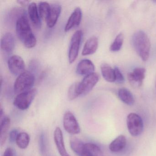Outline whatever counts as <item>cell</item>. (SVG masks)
Masks as SVG:
<instances>
[{"mask_svg":"<svg viewBox=\"0 0 156 156\" xmlns=\"http://www.w3.org/2000/svg\"><path fill=\"white\" fill-rule=\"evenodd\" d=\"M16 30L17 36L28 48H32L36 44L35 38L29 24L26 14L21 16L16 22Z\"/></svg>","mask_w":156,"mask_h":156,"instance_id":"cell-1","label":"cell"},{"mask_svg":"<svg viewBox=\"0 0 156 156\" xmlns=\"http://www.w3.org/2000/svg\"><path fill=\"white\" fill-rule=\"evenodd\" d=\"M133 46L140 57L144 62L149 57L151 42L147 35L142 31H138L132 37Z\"/></svg>","mask_w":156,"mask_h":156,"instance_id":"cell-2","label":"cell"},{"mask_svg":"<svg viewBox=\"0 0 156 156\" xmlns=\"http://www.w3.org/2000/svg\"><path fill=\"white\" fill-rule=\"evenodd\" d=\"M35 82L33 74L29 71H25L19 76L14 84V91L19 94L31 90Z\"/></svg>","mask_w":156,"mask_h":156,"instance_id":"cell-3","label":"cell"},{"mask_svg":"<svg viewBox=\"0 0 156 156\" xmlns=\"http://www.w3.org/2000/svg\"><path fill=\"white\" fill-rule=\"evenodd\" d=\"M126 123L129 132L133 136H138L143 132V120L138 114L134 113L129 114L127 117Z\"/></svg>","mask_w":156,"mask_h":156,"instance_id":"cell-4","label":"cell"},{"mask_svg":"<svg viewBox=\"0 0 156 156\" xmlns=\"http://www.w3.org/2000/svg\"><path fill=\"white\" fill-rule=\"evenodd\" d=\"M37 94L36 89H32L29 91L19 94L14 99V106L22 110L29 108L35 98Z\"/></svg>","mask_w":156,"mask_h":156,"instance_id":"cell-5","label":"cell"},{"mask_svg":"<svg viewBox=\"0 0 156 156\" xmlns=\"http://www.w3.org/2000/svg\"><path fill=\"white\" fill-rule=\"evenodd\" d=\"M82 36L83 32L82 31L79 30L76 31L74 34L71 39L68 54V58L70 63H73L78 56Z\"/></svg>","mask_w":156,"mask_h":156,"instance_id":"cell-6","label":"cell"},{"mask_svg":"<svg viewBox=\"0 0 156 156\" xmlns=\"http://www.w3.org/2000/svg\"><path fill=\"white\" fill-rule=\"evenodd\" d=\"M99 75L97 73H93L86 76L79 83V93L80 96L85 95L92 90L99 80Z\"/></svg>","mask_w":156,"mask_h":156,"instance_id":"cell-7","label":"cell"},{"mask_svg":"<svg viewBox=\"0 0 156 156\" xmlns=\"http://www.w3.org/2000/svg\"><path fill=\"white\" fill-rule=\"evenodd\" d=\"M63 126L65 129L69 134H78L80 132L79 124L75 116L72 112H66L63 117Z\"/></svg>","mask_w":156,"mask_h":156,"instance_id":"cell-8","label":"cell"},{"mask_svg":"<svg viewBox=\"0 0 156 156\" xmlns=\"http://www.w3.org/2000/svg\"><path fill=\"white\" fill-rule=\"evenodd\" d=\"M8 66L11 73L14 75H20L25 72V63L19 55H12L8 60Z\"/></svg>","mask_w":156,"mask_h":156,"instance_id":"cell-9","label":"cell"},{"mask_svg":"<svg viewBox=\"0 0 156 156\" xmlns=\"http://www.w3.org/2000/svg\"><path fill=\"white\" fill-rule=\"evenodd\" d=\"M146 71L142 67L135 68L128 74V79L129 83L134 87L141 86L145 77Z\"/></svg>","mask_w":156,"mask_h":156,"instance_id":"cell-10","label":"cell"},{"mask_svg":"<svg viewBox=\"0 0 156 156\" xmlns=\"http://www.w3.org/2000/svg\"><path fill=\"white\" fill-rule=\"evenodd\" d=\"M15 41L14 35L12 33L5 34L1 41V47L2 51L7 54L12 53L15 48Z\"/></svg>","mask_w":156,"mask_h":156,"instance_id":"cell-11","label":"cell"},{"mask_svg":"<svg viewBox=\"0 0 156 156\" xmlns=\"http://www.w3.org/2000/svg\"><path fill=\"white\" fill-rule=\"evenodd\" d=\"M54 138L58 152L61 156H70L65 146L63 135L60 127H56L54 133Z\"/></svg>","mask_w":156,"mask_h":156,"instance_id":"cell-12","label":"cell"},{"mask_svg":"<svg viewBox=\"0 0 156 156\" xmlns=\"http://www.w3.org/2000/svg\"><path fill=\"white\" fill-rule=\"evenodd\" d=\"M82 17V12L81 9L79 7H77L75 9L69 17L65 27V31H69L74 27L78 26L81 23Z\"/></svg>","mask_w":156,"mask_h":156,"instance_id":"cell-13","label":"cell"},{"mask_svg":"<svg viewBox=\"0 0 156 156\" xmlns=\"http://www.w3.org/2000/svg\"><path fill=\"white\" fill-rule=\"evenodd\" d=\"M94 65L88 59H84L79 62L76 67V73L80 75H88L94 73Z\"/></svg>","mask_w":156,"mask_h":156,"instance_id":"cell-14","label":"cell"},{"mask_svg":"<svg viewBox=\"0 0 156 156\" xmlns=\"http://www.w3.org/2000/svg\"><path fill=\"white\" fill-rule=\"evenodd\" d=\"M62 11V7L59 4H53L51 6V10L46 21L49 28H53L56 24Z\"/></svg>","mask_w":156,"mask_h":156,"instance_id":"cell-15","label":"cell"},{"mask_svg":"<svg viewBox=\"0 0 156 156\" xmlns=\"http://www.w3.org/2000/svg\"><path fill=\"white\" fill-rule=\"evenodd\" d=\"M80 156H104V154L96 144L87 143L84 145Z\"/></svg>","mask_w":156,"mask_h":156,"instance_id":"cell-16","label":"cell"},{"mask_svg":"<svg viewBox=\"0 0 156 156\" xmlns=\"http://www.w3.org/2000/svg\"><path fill=\"white\" fill-rule=\"evenodd\" d=\"M28 12L31 21L34 26L36 29H40L41 28V17L38 12L37 5L35 2H32L29 5Z\"/></svg>","mask_w":156,"mask_h":156,"instance_id":"cell-17","label":"cell"},{"mask_svg":"<svg viewBox=\"0 0 156 156\" xmlns=\"http://www.w3.org/2000/svg\"><path fill=\"white\" fill-rule=\"evenodd\" d=\"M98 45V39L95 36H92L87 40L82 51L83 55H87L94 53Z\"/></svg>","mask_w":156,"mask_h":156,"instance_id":"cell-18","label":"cell"},{"mask_svg":"<svg viewBox=\"0 0 156 156\" xmlns=\"http://www.w3.org/2000/svg\"><path fill=\"white\" fill-rule=\"evenodd\" d=\"M126 139L124 135H121L117 137L110 143L109 149L113 152H118L121 151L126 147Z\"/></svg>","mask_w":156,"mask_h":156,"instance_id":"cell-19","label":"cell"},{"mask_svg":"<svg viewBox=\"0 0 156 156\" xmlns=\"http://www.w3.org/2000/svg\"><path fill=\"white\" fill-rule=\"evenodd\" d=\"M10 119L9 117H5L1 122L0 132V143L1 146L5 144L8 137V131L10 126Z\"/></svg>","mask_w":156,"mask_h":156,"instance_id":"cell-20","label":"cell"},{"mask_svg":"<svg viewBox=\"0 0 156 156\" xmlns=\"http://www.w3.org/2000/svg\"><path fill=\"white\" fill-rule=\"evenodd\" d=\"M118 95L121 101L128 105H134L135 100L132 93L128 89L125 88H120L118 92Z\"/></svg>","mask_w":156,"mask_h":156,"instance_id":"cell-21","label":"cell"},{"mask_svg":"<svg viewBox=\"0 0 156 156\" xmlns=\"http://www.w3.org/2000/svg\"><path fill=\"white\" fill-rule=\"evenodd\" d=\"M101 71L104 79L108 82H115V70L109 65L104 63L101 66Z\"/></svg>","mask_w":156,"mask_h":156,"instance_id":"cell-22","label":"cell"},{"mask_svg":"<svg viewBox=\"0 0 156 156\" xmlns=\"http://www.w3.org/2000/svg\"><path fill=\"white\" fill-rule=\"evenodd\" d=\"M70 144L72 150L76 154L80 156L84 143L76 137L73 136L70 138Z\"/></svg>","mask_w":156,"mask_h":156,"instance_id":"cell-23","label":"cell"},{"mask_svg":"<svg viewBox=\"0 0 156 156\" xmlns=\"http://www.w3.org/2000/svg\"><path fill=\"white\" fill-rule=\"evenodd\" d=\"M30 142V136L26 132H20L18 135L16 142L17 146L22 149L27 148Z\"/></svg>","mask_w":156,"mask_h":156,"instance_id":"cell-24","label":"cell"},{"mask_svg":"<svg viewBox=\"0 0 156 156\" xmlns=\"http://www.w3.org/2000/svg\"><path fill=\"white\" fill-rule=\"evenodd\" d=\"M39 13L40 17L46 20L51 10V6L46 2H41L39 4Z\"/></svg>","mask_w":156,"mask_h":156,"instance_id":"cell-25","label":"cell"},{"mask_svg":"<svg viewBox=\"0 0 156 156\" xmlns=\"http://www.w3.org/2000/svg\"><path fill=\"white\" fill-rule=\"evenodd\" d=\"M123 42H124V35L123 34L120 33L118 34L113 43L110 46V51L112 52L119 51L122 47Z\"/></svg>","mask_w":156,"mask_h":156,"instance_id":"cell-26","label":"cell"},{"mask_svg":"<svg viewBox=\"0 0 156 156\" xmlns=\"http://www.w3.org/2000/svg\"><path fill=\"white\" fill-rule=\"evenodd\" d=\"M79 82H76L69 87L68 91V98L69 100H73L80 96L79 93Z\"/></svg>","mask_w":156,"mask_h":156,"instance_id":"cell-27","label":"cell"},{"mask_svg":"<svg viewBox=\"0 0 156 156\" xmlns=\"http://www.w3.org/2000/svg\"><path fill=\"white\" fill-rule=\"evenodd\" d=\"M39 148L41 154L44 155L46 153L47 149L46 139L44 133H41L40 135L39 141Z\"/></svg>","mask_w":156,"mask_h":156,"instance_id":"cell-28","label":"cell"},{"mask_svg":"<svg viewBox=\"0 0 156 156\" xmlns=\"http://www.w3.org/2000/svg\"><path fill=\"white\" fill-rule=\"evenodd\" d=\"M115 73V82L119 84L123 83L125 82V78L119 68L115 67L114 69Z\"/></svg>","mask_w":156,"mask_h":156,"instance_id":"cell-29","label":"cell"},{"mask_svg":"<svg viewBox=\"0 0 156 156\" xmlns=\"http://www.w3.org/2000/svg\"><path fill=\"white\" fill-rule=\"evenodd\" d=\"M19 134L20 132L19 129H12L9 133V140L10 142L12 143L16 141Z\"/></svg>","mask_w":156,"mask_h":156,"instance_id":"cell-30","label":"cell"},{"mask_svg":"<svg viewBox=\"0 0 156 156\" xmlns=\"http://www.w3.org/2000/svg\"><path fill=\"white\" fill-rule=\"evenodd\" d=\"M3 156H13L12 149L11 148H7L4 151Z\"/></svg>","mask_w":156,"mask_h":156,"instance_id":"cell-31","label":"cell"},{"mask_svg":"<svg viewBox=\"0 0 156 156\" xmlns=\"http://www.w3.org/2000/svg\"><path fill=\"white\" fill-rule=\"evenodd\" d=\"M18 3H20V5L23 6H26L30 3V1H19L17 2Z\"/></svg>","mask_w":156,"mask_h":156,"instance_id":"cell-32","label":"cell"},{"mask_svg":"<svg viewBox=\"0 0 156 156\" xmlns=\"http://www.w3.org/2000/svg\"></svg>","mask_w":156,"mask_h":156,"instance_id":"cell-33","label":"cell"}]
</instances>
